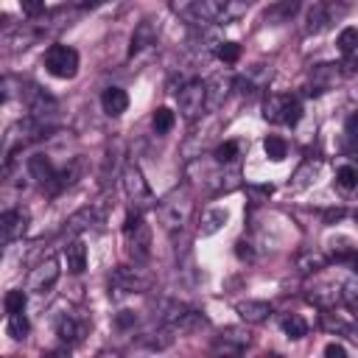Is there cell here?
Instances as JSON below:
<instances>
[{"mask_svg": "<svg viewBox=\"0 0 358 358\" xmlns=\"http://www.w3.org/2000/svg\"><path fill=\"white\" fill-rule=\"evenodd\" d=\"M255 0H173V12L194 26H230Z\"/></svg>", "mask_w": 358, "mask_h": 358, "instance_id": "6da1fadb", "label": "cell"}, {"mask_svg": "<svg viewBox=\"0 0 358 358\" xmlns=\"http://www.w3.org/2000/svg\"><path fill=\"white\" fill-rule=\"evenodd\" d=\"M159 213V221L168 233H176L182 230L188 221H191V213H194V202H191V194L188 191H173L171 196H165L157 208Z\"/></svg>", "mask_w": 358, "mask_h": 358, "instance_id": "7a4b0ae2", "label": "cell"}, {"mask_svg": "<svg viewBox=\"0 0 358 358\" xmlns=\"http://www.w3.org/2000/svg\"><path fill=\"white\" fill-rule=\"evenodd\" d=\"M123 191H126V196H129V202H132L134 210L154 208V194H151V188L146 182L143 171L134 162H126L123 165Z\"/></svg>", "mask_w": 358, "mask_h": 358, "instance_id": "3957f363", "label": "cell"}, {"mask_svg": "<svg viewBox=\"0 0 358 358\" xmlns=\"http://www.w3.org/2000/svg\"><path fill=\"white\" fill-rule=\"evenodd\" d=\"M263 118L269 123H286V126H297L302 118V104L291 95H269L263 101Z\"/></svg>", "mask_w": 358, "mask_h": 358, "instance_id": "277c9868", "label": "cell"}, {"mask_svg": "<svg viewBox=\"0 0 358 358\" xmlns=\"http://www.w3.org/2000/svg\"><path fill=\"white\" fill-rule=\"evenodd\" d=\"M123 233H126V241H129V252L137 258V260H146L148 258V247H151V235H148V227L143 221V210H129L126 213V224H123Z\"/></svg>", "mask_w": 358, "mask_h": 358, "instance_id": "5b68a950", "label": "cell"}, {"mask_svg": "<svg viewBox=\"0 0 358 358\" xmlns=\"http://www.w3.org/2000/svg\"><path fill=\"white\" fill-rule=\"evenodd\" d=\"M45 70L56 79H73L79 73V54L70 45H51L45 54Z\"/></svg>", "mask_w": 358, "mask_h": 358, "instance_id": "8992f818", "label": "cell"}, {"mask_svg": "<svg viewBox=\"0 0 358 358\" xmlns=\"http://www.w3.org/2000/svg\"><path fill=\"white\" fill-rule=\"evenodd\" d=\"M176 101H179V112H182L185 118H191V120L199 118L205 104H208V84L199 81V79H191L188 84L179 87Z\"/></svg>", "mask_w": 358, "mask_h": 358, "instance_id": "52a82bcc", "label": "cell"}, {"mask_svg": "<svg viewBox=\"0 0 358 358\" xmlns=\"http://www.w3.org/2000/svg\"><path fill=\"white\" fill-rule=\"evenodd\" d=\"M151 286V280L146 274H140V269H129V266H120L112 272V280H109V294L115 297H123V294H140Z\"/></svg>", "mask_w": 358, "mask_h": 358, "instance_id": "ba28073f", "label": "cell"}, {"mask_svg": "<svg viewBox=\"0 0 358 358\" xmlns=\"http://www.w3.org/2000/svg\"><path fill=\"white\" fill-rule=\"evenodd\" d=\"M29 171H31V176L37 179V185H42V188H48L51 194H56V191H62L65 188V173H56V168L51 165V159L45 157V154H34L31 159H29Z\"/></svg>", "mask_w": 358, "mask_h": 358, "instance_id": "9c48e42d", "label": "cell"}, {"mask_svg": "<svg viewBox=\"0 0 358 358\" xmlns=\"http://www.w3.org/2000/svg\"><path fill=\"white\" fill-rule=\"evenodd\" d=\"M347 15V6H336V3H322V0H316V3L311 6V12H308V26H305V31L308 34H319V31H325L330 23H336L338 17H344Z\"/></svg>", "mask_w": 358, "mask_h": 358, "instance_id": "30bf717a", "label": "cell"}, {"mask_svg": "<svg viewBox=\"0 0 358 358\" xmlns=\"http://www.w3.org/2000/svg\"><path fill=\"white\" fill-rule=\"evenodd\" d=\"M59 280V258H45L42 263H37L29 274V291L45 294L48 288H54V283Z\"/></svg>", "mask_w": 358, "mask_h": 358, "instance_id": "8fae6325", "label": "cell"}, {"mask_svg": "<svg viewBox=\"0 0 358 358\" xmlns=\"http://www.w3.org/2000/svg\"><path fill=\"white\" fill-rule=\"evenodd\" d=\"M29 230V213L26 210H6L0 216V233H3V244H15L23 238Z\"/></svg>", "mask_w": 358, "mask_h": 358, "instance_id": "7c38bea8", "label": "cell"}, {"mask_svg": "<svg viewBox=\"0 0 358 358\" xmlns=\"http://www.w3.org/2000/svg\"><path fill=\"white\" fill-rule=\"evenodd\" d=\"M338 68L341 65H319V68H313V73H311V95H319V93H327L338 79H341V73H338Z\"/></svg>", "mask_w": 358, "mask_h": 358, "instance_id": "4fadbf2b", "label": "cell"}, {"mask_svg": "<svg viewBox=\"0 0 358 358\" xmlns=\"http://www.w3.org/2000/svg\"><path fill=\"white\" fill-rule=\"evenodd\" d=\"M249 341H252L249 330H244V327H227V330L216 338V350H224V352H241L244 347H249Z\"/></svg>", "mask_w": 358, "mask_h": 358, "instance_id": "5bb4252c", "label": "cell"}, {"mask_svg": "<svg viewBox=\"0 0 358 358\" xmlns=\"http://www.w3.org/2000/svg\"><path fill=\"white\" fill-rule=\"evenodd\" d=\"M238 316L247 322V325H260L272 316V305L263 302V299H247V302H238Z\"/></svg>", "mask_w": 358, "mask_h": 358, "instance_id": "9a60e30c", "label": "cell"}, {"mask_svg": "<svg viewBox=\"0 0 358 358\" xmlns=\"http://www.w3.org/2000/svg\"><path fill=\"white\" fill-rule=\"evenodd\" d=\"M101 107H104V112H107L109 118L123 115V112L129 109V95H126V90H120V87H107L104 95H101Z\"/></svg>", "mask_w": 358, "mask_h": 358, "instance_id": "2e32d148", "label": "cell"}, {"mask_svg": "<svg viewBox=\"0 0 358 358\" xmlns=\"http://www.w3.org/2000/svg\"><path fill=\"white\" fill-rule=\"evenodd\" d=\"M154 42H157V29H154V23H151V20H143V23L134 29V34H132L129 56H134V54H140V51L151 48Z\"/></svg>", "mask_w": 358, "mask_h": 358, "instance_id": "e0dca14e", "label": "cell"}, {"mask_svg": "<svg viewBox=\"0 0 358 358\" xmlns=\"http://www.w3.org/2000/svg\"><path fill=\"white\" fill-rule=\"evenodd\" d=\"M65 260H68V272L81 274L87 269V247H84V241H70L65 247Z\"/></svg>", "mask_w": 358, "mask_h": 358, "instance_id": "ac0fdd59", "label": "cell"}, {"mask_svg": "<svg viewBox=\"0 0 358 358\" xmlns=\"http://www.w3.org/2000/svg\"><path fill=\"white\" fill-rule=\"evenodd\" d=\"M81 333H84V325H81L76 316H70V313H65V316L56 322V336H59L65 344H76V341L81 338Z\"/></svg>", "mask_w": 358, "mask_h": 358, "instance_id": "d6986e66", "label": "cell"}, {"mask_svg": "<svg viewBox=\"0 0 358 358\" xmlns=\"http://www.w3.org/2000/svg\"><path fill=\"white\" fill-rule=\"evenodd\" d=\"M227 210L224 208H210V210H205L202 213V224H199V233L202 235H213V233H219L224 224H227Z\"/></svg>", "mask_w": 358, "mask_h": 358, "instance_id": "ffe728a7", "label": "cell"}, {"mask_svg": "<svg viewBox=\"0 0 358 358\" xmlns=\"http://www.w3.org/2000/svg\"><path fill=\"white\" fill-rule=\"evenodd\" d=\"M308 297H311V302H316L319 308H333V305L341 299V291H338L336 286H319V288H313Z\"/></svg>", "mask_w": 358, "mask_h": 358, "instance_id": "44dd1931", "label": "cell"}, {"mask_svg": "<svg viewBox=\"0 0 358 358\" xmlns=\"http://www.w3.org/2000/svg\"><path fill=\"white\" fill-rule=\"evenodd\" d=\"M280 327H283V333L288 336V338H302L305 333H308V325H305V319L302 316H297V313H288V316H283L280 319Z\"/></svg>", "mask_w": 358, "mask_h": 358, "instance_id": "7402d4cb", "label": "cell"}, {"mask_svg": "<svg viewBox=\"0 0 358 358\" xmlns=\"http://www.w3.org/2000/svg\"><path fill=\"white\" fill-rule=\"evenodd\" d=\"M263 151H266V157H269L272 162H280V159H286V154H288V146H286V140H283V137H277V134H269V137L263 140Z\"/></svg>", "mask_w": 358, "mask_h": 358, "instance_id": "603a6c76", "label": "cell"}, {"mask_svg": "<svg viewBox=\"0 0 358 358\" xmlns=\"http://www.w3.org/2000/svg\"><path fill=\"white\" fill-rule=\"evenodd\" d=\"M95 221H98V213H95V210H90V208H84V210H79V213L68 221V233H81V230L93 227Z\"/></svg>", "mask_w": 358, "mask_h": 358, "instance_id": "cb8c5ba5", "label": "cell"}, {"mask_svg": "<svg viewBox=\"0 0 358 358\" xmlns=\"http://www.w3.org/2000/svg\"><path fill=\"white\" fill-rule=\"evenodd\" d=\"M6 333H9L15 341H23V338L29 336V319H26V313H9Z\"/></svg>", "mask_w": 358, "mask_h": 358, "instance_id": "d4e9b609", "label": "cell"}, {"mask_svg": "<svg viewBox=\"0 0 358 358\" xmlns=\"http://www.w3.org/2000/svg\"><path fill=\"white\" fill-rule=\"evenodd\" d=\"M173 112L168 109V107H159L157 112H154V118H151V126H154V132L157 134H165V132H171L173 129Z\"/></svg>", "mask_w": 358, "mask_h": 358, "instance_id": "484cf974", "label": "cell"}, {"mask_svg": "<svg viewBox=\"0 0 358 358\" xmlns=\"http://www.w3.org/2000/svg\"><path fill=\"white\" fill-rule=\"evenodd\" d=\"M336 182H338V188H344V191H355V188H358V168L341 165V168L336 171Z\"/></svg>", "mask_w": 358, "mask_h": 358, "instance_id": "4316f807", "label": "cell"}, {"mask_svg": "<svg viewBox=\"0 0 358 358\" xmlns=\"http://www.w3.org/2000/svg\"><path fill=\"white\" fill-rule=\"evenodd\" d=\"M297 9H299V0H283V3H277L266 12V20H288Z\"/></svg>", "mask_w": 358, "mask_h": 358, "instance_id": "83f0119b", "label": "cell"}, {"mask_svg": "<svg viewBox=\"0 0 358 358\" xmlns=\"http://www.w3.org/2000/svg\"><path fill=\"white\" fill-rule=\"evenodd\" d=\"M216 56L224 62V65H235L241 59V45L238 42H219L216 45Z\"/></svg>", "mask_w": 358, "mask_h": 358, "instance_id": "f1b7e54d", "label": "cell"}, {"mask_svg": "<svg viewBox=\"0 0 358 358\" xmlns=\"http://www.w3.org/2000/svg\"><path fill=\"white\" fill-rule=\"evenodd\" d=\"M3 308H6V313H23V311H26V291L12 288V291L3 297Z\"/></svg>", "mask_w": 358, "mask_h": 358, "instance_id": "f546056e", "label": "cell"}, {"mask_svg": "<svg viewBox=\"0 0 358 358\" xmlns=\"http://www.w3.org/2000/svg\"><path fill=\"white\" fill-rule=\"evenodd\" d=\"M338 51H341L344 56H350V54L358 51V29H344V31L338 34Z\"/></svg>", "mask_w": 358, "mask_h": 358, "instance_id": "4dcf8cb0", "label": "cell"}, {"mask_svg": "<svg viewBox=\"0 0 358 358\" xmlns=\"http://www.w3.org/2000/svg\"><path fill=\"white\" fill-rule=\"evenodd\" d=\"M238 151H241V146L235 143V140H227V143H221L216 151H213V157H216V162H233L235 157H238Z\"/></svg>", "mask_w": 358, "mask_h": 358, "instance_id": "1f68e13d", "label": "cell"}, {"mask_svg": "<svg viewBox=\"0 0 358 358\" xmlns=\"http://www.w3.org/2000/svg\"><path fill=\"white\" fill-rule=\"evenodd\" d=\"M20 9L29 17H40L45 12V0H20Z\"/></svg>", "mask_w": 358, "mask_h": 358, "instance_id": "d6a6232c", "label": "cell"}, {"mask_svg": "<svg viewBox=\"0 0 358 358\" xmlns=\"http://www.w3.org/2000/svg\"><path fill=\"white\" fill-rule=\"evenodd\" d=\"M299 266H302V272H316V269L325 266V258H322L319 252H311V255H305V258L299 260Z\"/></svg>", "mask_w": 358, "mask_h": 358, "instance_id": "836d02e7", "label": "cell"}, {"mask_svg": "<svg viewBox=\"0 0 358 358\" xmlns=\"http://www.w3.org/2000/svg\"><path fill=\"white\" fill-rule=\"evenodd\" d=\"M344 132H347V137H350V140H358V112H352V115L347 118Z\"/></svg>", "mask_w": 358, "mask_h": 358, "instance_id": "e575fe53", "label": "cell"}, {"mask_svg": "<svg viewBox=\"0 0 358 358\" xmlns=\"http://www.w3.org/2000/svg\"><path fill=\"white\" fill-rule=\"evenodd\" d=\"M325 355H327V358H344V355H347V350H344L341 344H336V341H330V344L325 347Z\"/></svg>", "mask_w": 358, "mask_h": 358, "instance_id": "d590c367", "label": "cell"}, {"mask_svg": "<svg viewBox=\"0 0 358 358\" xmlns=\"http://www.w3.org/2000/svg\"><path fill=\"white\" fill-rule=\"evenodd\" d=\"M134 322H137V316H134V313H129V311L118 313V325H120V327H129V325H134Z\"/></svg>", "mask_w": 358, "mask_h": 358, "instance_id": "8d00e7d4", "label": "cell"}, {"mask_svg": "<svg viewBox=\"0 0 358 358\" xmlns=\"http://www.w3.org/2000/svg\"><path fill=\"white\" fill-rule=\"evenodd\" d=\"M238 258H241V260H252V258H255L252 249H249V244H244V241L238 244Z\"/></svg>", "mask_w": 358, "mask_h": 358, "instance_id": "74e56055", "label": "cell"}, {"mask_svg": "<svg viewBox=\"0 0 358 358\" xmlns=\"http://www.w3.org/2000/svg\"><path fill=\"white\" fill-rule=\"evenodd\" d=\"M352 269H355V272H358V252H355V255H352Z\"/></svg>", "mask_w": 358, "mask_h": 358, "instance_id": "f35d334b", "label": "cell"}, {"mask_svg": "<svg viewBox=\"0 0 358 358\" xmlns=\"http://www.w3.org/2000/svg\"><path fill=\"white\" fill-rule=\"evenodd\" d=\"M101 3H104V0H90V3H87V6H101Z\"/></svg>", "mask_w": 358, "mask_h": 358, "instance_id": "ab89813d", "label": "cell"}, {"mask_svg": "<svg viewBox=\"0 0 358 358\" xmlns=\"http://www.w3.org/2000/svg\"><path fill=\"white\" fill-rule=\"evenodd\" d=\"M355 221H358V210H355Z\"/></svg>", "mask_w": 358, "mask_h": 358, "instance_id": "60d3db41", "label": "cell"}]
</instances>
